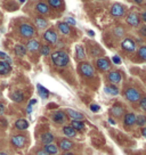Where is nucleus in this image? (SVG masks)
<instances>
[{
	"label": "nucleus",
	"instance_id": "obj_44",
	"mask_svg": "<svg viewBox=\"0 0 146 155\" xmlns=\"http://www.w3.org/2000/svg\"><path fill=\"white\" fill-rule=\"evenodd\" d=\"M139 18H141V21L146 23V12H143V13H141V16L139 17Z\"/></svg>",
	"mask_w": 146,
	"mask_h": 155
},
{
	"label": "nucleus",
	"instance_id": "obj_13",
	"mask_svg": "<svg viewBox=\"0 0 146 155\" xmlns=\"http://www.w3.org/2000/svg\"><path fill=\"white\" fill-rule=\"evenodd\" d=\"M58 146L61 150H70L73 147V141H71L68 138H62V139H58Z\"/></svg>",
	"mask_w": 146,
	"mask_h": 155
},
{
	"label": "nucleus",
	"instance_id": "obj_33",
	"mask_svg": "<svg viewBox=\"0 0 146 155\" xmlns=\"http://www.w3.org/2000/svg\"><path fill=\"white\" fill-rule=\"evenodd\" d=\"M113 34H114L117 38H121V37H123V34H124V29H123L122 26H115V28L113 29Z\"/></svg>",
	"mask_w": 146,
	"mask_h": 155
},
{
	"label": "nucleus",
	"instance_id": "obj_35",
	"mask_svg": "<svg viewBox=\"0 0 146 155\" xmlns=\"http://www.w3.org/2000/svg\"><path fill=\"white\" fill-rule=\"evenodd\" d=\"M138 127H143L146 124V116L145 115H137L136 116V123Z\"/></svg>",
	"mask_w": 146,
	"mask_h": 155
},
{
	"label": "nucleus",
	"instance_id": "obj_22",
	"mask_svg": "<svg viewBox=\"0 0 146 155\" xmlns=\"http://www.w3.org/2000/svg\"><path fill=\"white\" fill-rule=\"evenodd\" d=\"M104 91L110 96H117V95H119V88L114 84H108V86H105Z\"/></svg>",
	"mask_w": 146,
	"mask_h": 155
},
{
	"label": "nucleus",
	"instance_id": "obj_41",
	"mask_svg": "<svg viewBox=\"0 0 146 155\" xmlns=\"http://www.w3.org/2000/svg\"><path fill=\"white\" fill-rule=\"evenodd\" d=\"M65 23H66V24L70 26V25H75V24H77V21H75L74 18H72V17H68Z\"/></svg>",
	"mask_w": 146,
	"mask_h": 155
},
{
	"label": "nucleus",
	"instance_id": "obj_15",
	"mask_svg": "<svg viewBox=\"0 0 146 155\" xmlns=\"http://www.w3.org/2000/svg\"><path fill=\"white\" fill-rule=\"evenodd\" d=\"M65 113L68 114L72 120H79V121H82L83 119V114L82 113H80V112H77L74 111V110H71V108H68Z\"/></svg>",
	"mask_w": 146,
	"mask_h": 155
},
{
	"label": "nucleus",
	"instance_id": "obj_37",
	"mask_svg": "<svg viewBox=\"0 0 146 155\" xmlns=\"http://www.w3.org/2000/svg\"><path fill=\"white\" fill-rule=\"evenodd\" d=\"M139 106H141V110H144L146 112V97H143L139 99Z\"/></svg>",
	"mask_w": 146,
	"mask_h": 155
},
{
	"label": "nucleus",
	"instance_id": "obj_14",
	"mask_svg": "<svg viewBox=\"0 0 146 155\" xmlns=\"http://www.w3.org/2000/svg\"><path fill=\"white\" fill-rule=\"evenodd\" d=\"M123 112H124L123 107H122L121 105H119V104H115V105H113L112 108L110 110V114L112 116H115V117H120V116L123 114Z\"/></svg>",
	"mask_w": 146,
	"mask_h": 155
},
{
	"label": "nucleus",
	"instance_id": "obj_12",
	"mask_svg": "<svg viewBox=\"0 0 146 155\" xmlns=\"http://www.w3.org/2000/svg\"><path fill=\"white\" fill-rule=\"evenodd\" d=\"M107 79H108V81L112 83V84H117L121 81L122 79V75L121 73L119 72V71H112V72L108 73V75H107Z\"/></svg>",
	"mask_w": 146,
	"mask_h": 155
},
{
	"label": "nucleus",
	"instance_id": "obj_40",
	"mask_svg": "<svg viewBox=\"0 0 146 155\" xmlns=\"http://www.w3.org/2000/svg\"><path fill=\"white\" fill-rule=\"evenodd\" d=\"M112 62L114 64H117V65H120V64H121V58L119 57L118 55H114L112 57Z\"/></svg>",
	"mask_w": 146,
	"mask_h": 155
},
{
	"label": "nucleus",
	"instance_id": "obj_49",
	"mask_svg": "<svg viewBox=\"0 0 146 155\" xmlns=\"http://www.w3.org/2000/svg\"><path fill=\"white\" fill-rule=\"evenodd\" d=\"M63 155H74L73 153H71V152H66V153H64Z\"/></svg>",
	"mask_w": 146,
	"mask_h": 155
},
{
	"label": "nucleus",
	"instance_id": "obj_5",
	"mask_svg": "<svg viewBox=\"0 0 146 155\" xmlns=\"http://www.w3.org/2000/svg\"><path fill=\"white\" fill-rule=\"evenodd\" d=\"M121 48L127 53H134L136 50V41L131 38L123 39V41L121 42Z\"/></svg>",
	"mask_w": 146,
	"mask_h": 155
},
{
	"label": "nucleus",
	"instance_id": "obj_42",
	"mask_svg": "<svg viewBox=\"0 0 146 155\" xmlns=\"http://www.w3.org/2000/svg\"><path fill=\"white\" fill-rule=\"evenodd\" d=\"M139 33L143 37H146V25H143L141 29H139Z\"/></svg>",
	"mask_w": 146,
	"mask_h": 155
},
{
	"label": "nucleus",
	"instance_id": "obj_27",
	"mask_svg": "<svg viewBox=\"0 0 146 155\" xmlns=\"http://www.w3.org/2000/svg\"><path fill=\"white\" fill-rule=\"evenodd\" d=\"M14 51L18 57H23V56H25V54H26V48H25V46H23V45H15Z\"/></svg>",
	"mask_w": 146,
	"mask_h": 155
},
{
	"label": "nucleus",
	"instance_id": "obj_16",
	"mask_svg": "<svg viewBox=\"0 0 146 155\" xmlns=\"http://www.w3.org/2000/svg\"><path fill=\"white\" fill-rule=\"evenodd\" d=\"M123 123L127 127L134 126L136 123V115L134 113H127L124 115V119H123Z\"/></svg>",
	"mask_w": 146,
	"mask_h": 155
},
{
	"label": "nucleus",
	"instance_id": "obj_11",
	"mask_svg": "<svg viewBox=\"0 0 146 155\" xmlns=\"http://www.w3.org/2000/svg\"><path fill=\"white\" fill-rule=\"evenodd\" d=\"M26 50H29L31 53H35V51H38L40 48V44L38 42V40H35V39H29L28 40V42H26Z\"/></svg>",
	"mask_w": 146,
	"mask_h": 155
},
{
	"label": "nucleus",
	"instance_id": "obj_25",
	"mask_svg": "<svg viewBox=\"0 0 146 155\" xmlns=\"http://www.w3.org/2000/svg\"><path fill=\"white\" fill-rule=\"evenodd\" d=\"M51 119L56 123H63L64 120H65V113L62 111L55 112V113H53V115H51Z\"/></svg>",
	"mask_w": 146,
	"mask_h": 155
},
{
	"label": "nucleus",
	"instance_id": "obj_38",
	"mask_svg": "<svg viewBox=\"0 0 146 155\" xmlns=\"http://www.w3.org/2000/svg\"><path fill=\"white\" fill-rule=\"evenodd\" d=\"M35 103H37V99H31V101H30L29 104H28V107H26L28 113H31V111H32V105L35 104Z\"/></svg>",
	"mask_w": 146,
	"mask_h": 155
},
{
	"label": "nucleus",
	"instance_id": "obj_51",
	"mask_svg": "<svg viewBox=\"0 0 146 155\" xmlns=\"http://www.w3.org/2000/svg\"><path fill=\"white\" fill-rule=\"evenodd\" d=\"M0 155H8L6 152H0Z\"/></svg>",
	"mask_w": 146,
	"mask_h": 155
},
{
	"label": "nucleus",
	"instance_id": "obj_7",
	"mask_svg": "<svg viewBox=\"0 0 146 155\" xmlns=\"http://www.w3.org/2000/svg\"><path fill=\"white\" fill-rule=\"evenodd\" d=\"M10 143H12V145L14 146V147H16V148H22V147L25 145V143H26V137L23 135L13 136L12 139H10Z\"/></svg>",
	"mask_w": 146,
	"mask_h": 155
},
{
	"label": "nucleus",
	"instance_id": "obj_21",
	"mask_svg": "<svg viewBox=\"0 0 146 155\" xmlns=\"http://www.w3.org/2000/svg\"><path fill=\"white\" fill-rule=\"evenodd\" d=\"M10 98H12L15 103H22L24 101V94L21 91V90H15V91L12 92Z\"/></svg>",
	"mask_w": 146,
	"mask_h": 155
},
{
	"label": "nucleus",
	"instance_id": "obj_34",
	"mask_svg": "<svg viewBox=\"0 0 146 155\" xmlns=\"http://www.w3.org/2000/svg\"><path fill=\"white\" fill-rule=\"evenodd\" d=\"M39 51L42 56H48L49 54H50V47H49L48 45H42V46H40Z\"/></svg>",
	"mask_w": 146,
	"mask_h": 155
},
{
	"label": "nucleus",
	"instance_id": "obj_20",
	"mask_svg": "<svg viewBox=\"0 0 146 155\" xmlns=\"http://www.w3.org/2000/svg\"><path fill=\"white\" fill-rule=\"evenodd\" d=\"M12 71V66L6 61H0V75H6Z\"/></svg>",
	"mask_w": 146,
	"mask_h": 155
},
{
	"label": "nucleus",
	"instance_id": "obj_24",
	"mask_svg": "<svg viewBox=\"0 0 146 155\" xmlns=\"http://www.w3.org/2000/svg\"><path fill=\"white\" fill-rule=\"evenodd\" d=\"M57 28H58L59 32L64 34V35H68V34L71 33V29H70V26L65 22H58L57 23Z\"/></svg>",
	"mask_w": 146,
	"mask_h": 155
},
{
	"label": "nucleus",
	"instance_id": "obj_10",
	"mask_svg": "<svg viewBox=\"0 0 146 155\" xmlns=\"http://www.w3.org/2000/svg\"><path fill=\"white\" fill-rule=\"evenodd\" d=\"M126 22L130 25V26L137 28L138 25L141 24V18H139V16H138L136 13H130V14L126 17Z\"/></svg>",
	"mask_w": 146,
	"mask_h": 155
},
{
	"label": "nucleus",
	"instance_id": "obj_2",
	"mask_svg": "<svg viewBox=\"0 0 146 155\" xmlns=\"http://www.w3.org/2000/svg\"><path fill=\"white\" fill-rule=\"evenodd\" d=\"M18 33L23 38L31 39L35 34V29H34L33 25L28 24V23H22L18 26Z\"/></svg>",
	"mask_w": 146,
	"mask_h": 155
},
{
	"label": "nucleus",
	"instance_id": "obj_17",
	"mask_svg": "<svg viewBox=\"0 0 146 155\" xmlns=\"http://www.w3.org/2000/svg\"><path fill=\"white\" fill-rule=\"evenodd\" d=\"M35 10L41 15H46L49 13V6L48 4H46V2H38L37 5H35Z\"/></svg>",
	"mask_w": 146,
	"mask_h": 155
},
{
	"label": "nucleus",
	"instance_id": "obj_19",
	"mask_svg": "<svg viewBox=\"0 0 146 155\" xmlns=\"http://www.w3.org/2000/svg\"><path fill=\"white\" fill-rule=\"evenodd\" d=\"M40 139H41V141L44 143L45 145H48V144H51V143H53L55 138H54V135L51 134V132L46 131V132H44V134L41 135Z\"/></svg>",
	"mask_w": 146,
	"mask_h": 155
},
{
	"label": "nucleus",
	"instance_id": "obj_6",
	"mask_svg": "<svg viewBox=\"0 0 146 155\" xmlns=\"http://www.w3.org/2000/svg\"><path fill=\"white\" fill-rule=\"evenodd\" d=\"M110 14L112 15L113 17H121L126 14V8L121 5V4H113L111 6V9H110Z\"/></svg>",
	"mask_w": 146,
	"mask_h": 155
},
{
	"label": "nucleus",
	"instance_id": "obj_26",
	"mask_svg": "<svg viewBox=\"0 0 146 155\" xmlns=\"http://www.w3.org/2000/svg\"><path fill=\"white\" fill-rule=\"evenodd\" d=\"M63 134L68 138H73V137H75L77 136V131L73 129L71 126H65L63 128Z\"/></svg>",
	"mask_w": 146,
	"mask_h": 155
},
{
	"label": "nucleus",
	"instance_id": "obj_9",
	"mask_svg": "<svg viewBox=\"0 0 146 155\" xmlns=\"http://www.w3.org/2000/svg\"><path fill=\"white\" fill-rule=\"evenodd\" d=\"M96 66L99 71H108L110 68H111V63H110V61H108V58H98L97 61H96Z\"/></svg>",
	"mask_w": 146,
	"mask_h": 155
},
{
	"label": "nucleus",
	"instance_id": "obj_3",
	"mask_svg": "<svg viewBox=\"0 0 146 155\" xmlns=\"http://www.w3.org/2000/svg\"><path fill=\"white\" fill-rule=\"evenodd\" d=\"M123 95H124L127 101H129V102H131V103L139 102V99L141 98L139 91L137 90L136 88H134V87L127 88L126 90H124V92H123Z\"/></svg>",
	"mask_w": 146,
	"mask_h": 155
},
{
	"label": "nucleus",
	"instance_id": "obj_18",
	"mask_svg": "<svg viewBox=\"0 0 146 155\" xmlns=\"http://www.w3.org/2000/svg\"><path fill=\"white\" fill-rule=\"evenodd\" d=\"M34 24H35V26H37L39 30H44L48 26V22H47V19L45 18V17L39 16V17H35V19H34Z\"/></svg>",
	"mask_w": 146,
	"mask_h": 155
},
{
	"label": "nucleus",
	"instance_id": "obj_50",
	"mask_svg": "<svg viewBox=\"0 0 146 155\" xmlns=\"http://www.w3.org/2000/svg\"><path fill=\"white\" fill-rule=\"evenodd\" d=\"M136 4H138V5H141V4H143V1H141V0H138V1H135Z\"/></svg>",
	"mask_w": 146,
	"mask_h": 155
},
{
	"label": "nucleus",
	"instance_id": "obj_28",
	"mask_svg": "<svg viewBox=\"0 0 146 155\" xmlns=\"http://www.w3.org/2000/svg\"><path fill=\"white\" fill-rule=\"evenodd\" d=\"M44 150H45V152H47L49 155H56L57 153H58V148H57V146H55L54 144H48V145H45Z\"/></svg>",
	"mask_w": 146,
	"mask_h": 155
},
{
	"label": "nucleus",
	"instance_id": "obj_31",
	"mask_svg": "<svg viewBox=\"0 0 146 155\" xmlns=\"http://www.w3.org/2000/svg\"><path fill=\"white\" fill-rule=\"evenodd\" d=\"M75 55H77L78 59H83V58L86 57V51H85V48H83L82 46L78 45L75 47Z\"/></svg>",
	"mask_w": 146,
	"mask_h": 155
},
{
	"label": "nucleus",
	"instance_id": "obj_8",
	"mask_svg": "<svg viewBox=\"0 0 146 155\" xmlns=\"http://www.w3.org/2000/svg\"><path fill=\"white\" fill-rule=\"evenodd\" d=\"M44 39L46 42L50 45H55L57 42V33L54 30H47L44 33Z\"/></svg>",
	"mask_w": 146,
	"mask_h": 155
},
{
	"label": "nucleus",
	"instance_id": "obj_32",
	"mask_svg": "<svg viewBox=\"0 0 146 155\" xmlns=\"http://www.w3.org/2000/svg\"><path fill=\"white\" fill-rule=\"evenodd\" d=\"M63 4L64 2L63 1H61V0H49L48 1V6H50V7L54 8V9H59Z\"/></svg>",
	"mask_w": 146,
	"mask_h": 155
},
{
	"label": "nucleus",
	"instance_id": "obj_39",
	"mask_svg": "<svg viewBox=\"0 0 146 155\" xmlns=\"http://www.w3.org/2000/svg\"><path fill=\"white\" fill-rule=\"evenodd\" d=\"M99 110H101V107H99V105H97V104H91V105H90V111L94 112V113L99 112Z\"/></svg>",
	"mask_w": 146,
	"mask_h": 155
},
{
	"label": "nucleus",
	"instance_id": "obj_4",
	"mask_svg": "<svg viewBox=\"0 0 146 155\" xmlns=\"http://www.w3.org/2000/svg\"><path fill=\"white\" fill-rule=\"evenodd\" d=\"M78 70L80 74L86 78H91L94 75V72H95L93 65L87 63V62H80L78 65Z\"/></svg>",
	"mask_w": 146,
	"mask_h": 155
},
{
	"label": "nucleus",
	"instance_id": "obj_46",
	"mask_svg": "<svg viewBox=\"0 0 146 155\" xmlns=\"http://www.w3.org/2000/svg\"><path fill=\"white\" fill-rule=\"evenodd\" d=\"M87 33H88V35H89V37H94V35H95V32H94L93 30H88Z\"/></svg>",
	"mask_w": 146,
	"mask_h": 155
},
{
	"label": "nucleus",
	"instance_id": "obj_29",
	"mask_svg": "<svg viewBox=\"0 0 146 155\" xmlns=\"http://www.w3.org/2000/svg\"><path fill=\"white\" fill-rule=\"evenodd\" d=\"M37 88H38V94H39V96L42 98V99H47L49 97V91L44 87V86H41L40 83L37 84Z\"/></svg>",
	"mask_w": 146,
	"mask_h": 155
},
{
	"label": "nucleus",
	"instance_id": "obj_43",
	"mask_svg": "<svg viewBox=\"0 0 146 155\" xmlns=\"http://www.w3.org/2000/svg\"><path fill=\"white\" fill-rule=\"evenodd\" d=\"M35 155H49L47 152H45L44 150H38L35 152Z\"/></svg>",
	"mask_w": 146,
	"mask_h": 155
},
{
	"label": "nucleus",
	"instance_id": "obj_1",
	"mask_svg": "<svg viewBox=\"0 0 146 155\" xmlns=\"http://www.w3.org/2000/svg\"><path fill=\"white\" fill-rule=\"evenodd\" d=\"M50 57H51L53 64L55 66H57V68H64L70 62V57H68V55L64 50H56V51H54V53H51Z\"/></svg>",
	"mask_w": 146,
	"mask_h": 155
},
{
	"label": "nucleus",
	"instance_id": "obj_48",
	"mask_svg": "<svg viewBox=\"0 0 146 155\" xmlns=\"http://www.w3.org/2000/svg\"><path fill=\"white\" fill-rule=\"evenodd\" d=\"M108 122H110V123H111V124H113V126H114V124H115V121H114V120H113L112 117H110V119H108Z\"/></svg>",
	"mask_w": 146,
	"mask_h": 155
},
{
	"label": "nucleus",
	"instance_id": "obj_47",
	"mask_svg": "<svg viewBox=\"0 0 146 155\" xmlns=\"http://www.w3.org/2000/svg\"><path fill=\"white\" fill-rule=\"evenodd\" d=\"M141 135H143V137H145L146 138V127L141 129Z\"/></svg>",
	"mask_w": 146,
	"mask_h": 155
},
{
	"label": "nucleus",
	"instance_id": "obj_36",
	"mask_svg": "<svg viewBox=\"0 0 146 155\" xmlns=\"http://www.w3.org/2000/svg\"><path fill=\"white\" fill-rule=\"evenodd\" d=\"M138 57L143 59V61H146V46H141V48L138 49Z\"/></svg>",
	"mask_w": 146,
	"mask_h": 155
},
{
	"label": "nucleus",
	"instance_id": "obj_23",
	"mask_svg": "<svg viewBox=\"0 0 146 155\" xmlns=\"http://www.w3.org/2000/svg\"><path fill=\"white\" fill-rule=\"evenodd\" d=\"M15 128L17 129V130H26L28 128H29V122L26 121L25 119H18L17 121L15 122Z\"/></svg>",
	"mask_w": 146,
	"mask_h": 155
},
{
	"label": "nucleus",
	"instance_id": "obj_30",
	"mask_svg": "<svg viewBox=\"0 0 146 155\" xmlns=\"http://www.w3.org/2000/svg\"><path fill=\"white\" fill-rule=\"evenodd\" d=\"M71 127L75 131H82L85 129V123L82 121H79V120H72L71 121Z\"/></svg>",
	"mask_w": 146,
	"mask_h": 155
},
{
	"label": "nucleus",
	"instance_id": "obj_45",
	"mask_svg": "<svg viewBox=\"0 0 146 155\" xmlns=\"http://www.w3.org/2000/svg\"><path fill=\"white\" fill-rule=\"evenodd\" d=\"M4 112H5V105L0 103V115H1V114H4Z\"/></svg>",
	"mask_w": 146,
	"mask_h": 155
}]
</instances>
